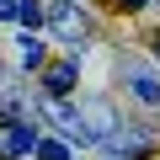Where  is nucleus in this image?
I'll return each instance as SVG.
<instances>
[{
	"label": "nucleus",
	"mask_w": 160,
	"mask_h": 160,
	"mask_svg": "<svg viewBox=\"0 0 160 160\" xmlns=\"http://www.w3.org/2000/svg\"><path fill=\"white\" fill-rule=\"evenodd\" d=\"M123 75H128V91L144 102V107H160V75L139 59H123Z\"/></svg>",
	"instance_id": "1"
},
{
	"label": "nucleus",
	"mask_w": 160,
	"mask_h": 160,
	"mask_svg": "<svg viewBox=\"0 0 160 160\" xmlns=\"http://www.w3.org/2000/svg\"><path fill=\"white\" fill-rule=\"evenodd\" d=\"M48 27H53L64 43H75L80 32H86V16L75 11V0H53V6H48Z\"/></svg>",
	"instance_id": "2"
},
{
	"label": "nucleus",
	"mask_w": 160,
	"mask_h": 160,
	"mask_svg": "<svg viewBox=\"0 0 160 160\" xmlns=\"http://www.w3.org/2000/svg\"><path fill=\"white\" fill-rule=\"evenodd\" d=\"M32 144H38V128H32V123H11V133L0 139V155H6V160H16V155H27Z\"/></svg>",
	"instance_id": "3"
},
{
	"label": "nucleus",
	"mask_w": 160,
	"mask_h": 160,
	"mask_svg": "<svg viewBox=\"0 0 160 160\" xmlns=\"http://www.w3.org/2000/svg\"><path fill=\"white\" fill-rule=\"evenodd\" d=\"M75 86H80V69H75V64H53V69L43 75V91H48V96H69Z\"/></svg>",
	"instance_id": "4"
},
{
	"label": "nucleus",
	"mask_w": 160,
	"mask_h": 160,
	"mask_svg": "<svg viewBox=\"0 0 160 160\" xmlns=\"http://www.w3.org/2000/svg\"><path fill=\"white\" fill-rule=\"evenodd\" d=\"M16 59H22L27 69H32V64H43V43H38L32 32H22V38H16Z\"/></svg>",
	"instance_id": "5"
},
{
	"label": "nucleus",
	"mask_w": 160,
	"mask_h": 160,
	"mask_svg": "<svg viewBox=\"0 0 160 160\" xmlns=\"http://www.w3.org/2000/svg\"><path fill=\"white\" fill-rule=\"evenodd\" d=\"M32 155H38V160H69V149H64L59 139H38V144H32Z\"/></svg>",
	"instance_id": "6"
},
{
	"label": "nucleus",
	"mask_w": 160,
	"mask_h": 160,
	"mask_svg": "<svg viewBox=\"0 0 160 160\" xmlns=\"http://www.w3.org/2000/svg\"><path fill=\"white\" fill-rule=\"evenodd\" d=\"M16 22L38 27V22H43V6H38V0H16Z\"/></svg>",
	"instance_id": "7"
},
{
	"label": "nucleus",
	"mask_w": 160,
	"mask_h": 160,
	"mask_svg": "<svg viewBox=\"0 0 160 160\" xmlns=\"http://www.w3.org/2000/svg\"><path fill=\"white\" fill-rule=\"evenodd\" d=\"M0 22H16V0H0Z\"/></svg>",
	"instance_id": "8"
},
{
	"label": "nucleus",
	"mask_w": 160,
	"mask_h": 160,
	"mask_svg": "<svg viewBox=\"0 0 160 160\" xmlns=\"http://www.w3.org/2000/svg\"><path fill=\"white\" fill-rule=\"evenodd\" d=\"M118 6H123V11H139V6H144V0H118Z\"/></svg>",
	"instance_id": "9"
},
{
	"label": "nucleus",
	"mask_w": 160,
	"mask_h": 160,
	"mask_svg": "<svg viewBox=\"0 0 160 160\" xmlns=\"http://www.w3.org/2000/svg\"><path fill=\"white\" fill-rule=\"evenodd\" d=\"M155 53H160V38H155Z\"/></svg>",
	"instance_id": "10"
}]
</instances>
